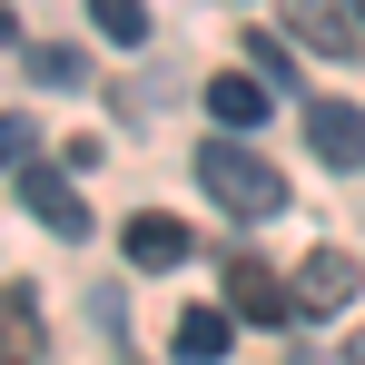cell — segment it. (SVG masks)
I'll return each instance as SVG.
<instances>
[{
  "mask_svg": "<svg viewBox=\"0 0 365 365\" xmlns=\"http://www.w3.org/2000/svg\"><path fill=\"white\" fill-rule=\"evenodd\" d=\"M197 187H207L227 217H277V207H287V178H277L247 138H207V148H197Z\"/></svg>",
  "mask_w": 365,
  "mask_h": 365,
  "instance_id": "obj_1",
  "label": "cell"
},
{
  "mask_svg": "<svg viewBox=\"0 0 365 365\" xmlns=\"http://www.w3.org/2000/svg\"><path fill=\"white\" fill-rule=\"evenodd\" d=\"M277 10H287V30H297L306 50H316V60H356V10H346V0H277Z\"/></svg>",
  "mask_w": 365,
  "mask_h": 365,
  "instance_id": "obj_2",
  "label": "cell"
},
{
  "mask_svg": "<svg viewBox=\"0 0 365 365\" xmlns=\"http://www.w3.org/2000/svg\"><path fill=\"white\" fill-rule=\"evenodd\" d=\"M306 148H316L326 168H365V109H346V99H306Z\"/></svg>",
  "mask_w": 365,
  "mask_h": 365,
  "instance_id": "obj_3",
  "label": "cell"
},
{
  "mask_svg": "<svg viewBox=\"0 0 365 365\" xmlns=\"http://www.w3.org/2000/svg\"><path fill=\"white\" fill-rule=\"evenodd\" d=\"M227 316H247V326H287V316H297V297H287L257 257H227Z\"/></svg>",
  "mask_w": 365,
  "mask_h": 365,
  "instance_id": "obj_4",
  "label": "cell"
},
{
  "mask_svg": "<svg viewBox=\"0 0 365 365\" xmlns=\"http://www.w3.org/2000/svg\"><path fill=\"white\" fill-rule=\"evenodd\" d=\"M346 297H356V257H346V247H316L297 267V316H336Z\"/></svg>",
  "mask_w": 365,
  "mask_h": 365,
  "instance_id": "obj_5",
  "label": "cell"
},
{
  "mask_svg": "<svg viewBox=\"0 0 365 365\" xmlns=\"http://www.w3.org/2000/svg\"><path fill=\"white\" fill-rule=\"evenodd\" d=\"M20 207H30V217H40L50 237H79V227H89V217H79V187H69L60 168H40V158L20 168Z\"/></svg>",
  "mask_w": 365,
  "mask_h": 365,
  "instance_id": "obj_6",
  "label": "cell"
},
{
  "mask_svg": "<svg viewBox=\"0 0 365 365\" xmlns=\"http://www.w3.org/2000/svg\"><path fill=\"white\" fill-rule=\"evenodd\" d=\"M207 119L217 128H257L267 119V79H257V69H217V79H207Z\"/></svg>",
  "mask_w": 365,
  "mask_h": 365,
  "instance_id": "obj_7",
  "label": "cell"
},
{
  "mask_svg": "<svg viewBox=\"0 0 365 365\" xmlns=\"http://www.w3.org/2000/svg\"><path fill=\"white\" fill-rule=\"evenodd\" d=\"M187 227L178 217H128V267H148V277H158V267H187Z\"/></svg>",
  "mask_w": 365,
  "mask_h": 365,
  "instance_id": "obj_8",
  "label": "cell"
},
{
  "mask_svg": "<svg viewBox=\"0 0 365 365\" xmlns=\"http://www.w3.org/2000/svg\"><path fill=\"white\" fill-rule=\"evenodd\" d=\"M227 356V306H187L178 316V365H217Z\"/></svg>",
  "mask_w": 365,
  "mask_h": 365,
  "instance_id": "obj_9",
  "label": "cell"
},
{
  "mask_svg": "<svg viewBox=\"0 0 365 365\" xmlns=\"http://www.w3.org/2000/svg\"><path fill=\"white\" fill-rule=\"evenodd\" d=\"M0 346H40V306H30V287H0Z\"/></svg>",
  "mask_w": 365,
  "mask_h": 365,
  "instance_id": "obj_10",
  "label": "cell"
},
{
  "mask_svg": "<svg viewBox=\"0 0 365 365\" xmlns=\"http://www.w3.org/2000/svg\"><path fill=\"white\" fill-rule=\"evenodd\" d=\"M89 20H99L119 50H138V40H148V0H89Z\"/></svg>",
  "mask_w": 365,
  "mask_h": 365,
  "instance_id": "obj_11",
  "label": "cell"
},
{
  "mask_svg": "<svg viewBox=\"0 0 365 365\" xmlns=\"http://www.w3.org/2000/svg\"><path fill=\"white\" fill-rule=\"evenodd\" d=\"M30 148H40V128H30V119H0V178H20Z\"/></svg>",
  "mask_w": 365,
  "mask_h": 365,
  "instance_id": "obj_12",
  "label": "cell"
},
{
  "mask_svg": "<svg viewBox=\"0 0 365 365\" xmlns=\"http://www.w3.org/2000/svg\"><path fill=\"white\" fill-rule=\"evenodd\" d=\"M30 79H50V89H69V79H79V50H60V40H40V50H30Z\"/></svg>",
  "mask_w": 365,
  "mask_h": 365,
  "instance_id": "obj_13",
  "label": "cell"
},
{
  "mask_svg": "<svg viewBox=\"0 0 365 365\" xmlns=\"http://www.w3.org/2000/svg\"><path fill=\"white\" fill-rule=\"evenodd\" d=\"M247 60H257V79H267V89H287V79H297V60H287V50H277V40H257V50H247Z\"/></svg>",
  "mask_w": 365,
  "mask_h": 365,
  "instance_id": "obj_14",
  "label": "cell"
},
{
  "mask_svg": "<svg viewBox=\"0 0 365 365\" xmlns=\"http://www.w3.org/2000/svg\"><path fill=\"white\" fill-rule=\"evenodd\" d=\"M346 365H365V326H356V336H346Z\"/></svg>",
  "mask_w": 365,
  "mask_h": 365,
  "instance_id": "obj_15",
  "label": "cell"
},
{
  "mask_svg": "<svg viewBox=\"0 0 365 365\" xmlns=\"http://www.w3.org/2000/svg\"><path fill=\"white\" fill-rule=\"evenodd\" d=\"M0 50H10V0H0Z\"/></svg>",
  "mask_w": 365,
  "mask_h": 365,
  "instance_id": "obj_16",
  "label": "cell"
},
{
  "mask_svg": "<svg viewBox=\"0 0 365 365\" xmlns=\"http://www.w3.org/2000/svg\"><path fill=\"white\" fill-rule=\"evenodd\" d=\"M346 10H356V30H365V0H346Z\"/></svg>",
  "mask_w": 365,
  "mask_h": 365,
  "instance_id": "obj_17",
  "label": "cell"
},
{
  "mask_svg": "<svg viewBox=\"0 0 365 365\" xmlns=\"http://www.w3.org/2000/svg\"><path fill=\"white\" fill-rule=\"evenodd\" d=\"M0 365H10V356H0Z\"/></svg>",
  "mask_w": 365,
  "mask_h": 365,
  "instance_id": "obj_18",
  "label": "cell"
}]
</instances>
